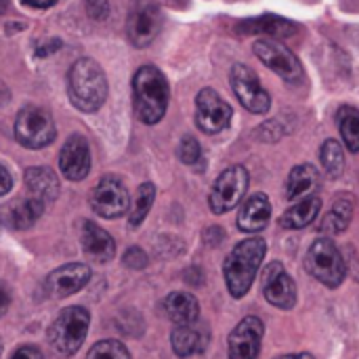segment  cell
<instances>
[{"label":"cell","instance_id":"6da1fadb","mask_svg":"<svg viewBox=\"0 0 359 359\" xmlns=\"http://www.w3.org/2000/svg\"><path fill=\"white\" fill-rule=\"evenodd\" d=\"M170 88L166 76L154 67L143 65L133 76V109L139 122L158 124L168 109Z\"/></svg>","mask_w":359,"mask_h":359},{"label":"cell","instance_id":"7a4b0ae2","mask_svg":"<svg viewBox=\"0 0 359 359\" xmlns=\"http://www.w3.org/2000/svg\"><path fill=\"white\" fill-rule=\"evenodd\" d=\"M265 255L267 244L261 238H248L233 246L223 265L225 284L233 299H242L244 294H248Z\"/></svg>","mask_w":359,"mask_h":359},{"label":"cell","instance_id":"3957f363","mask_svg":"<svg viewBox=\"0 0 359 359\" xmlns=\"http://www.w3.org/2000/svg\"><path fill=\"white\" fill-rule=\"evenodd\" d=\"M67 93L80 111H97L107 99V78L95 59H78L67 74Z\"/></svg>","mask_w":359,"mask_h":359},{"label":"cell","instance_id":"277c9868","mask_svg":"<svg viewBox=\"0 0 359 359\" xmlns=\"http://www.w3.org/2000/svg\"><path fill=\"white\" fill-rule=\"evenodd\" d=\"M90 326V313L84 307H67L48 328V343L59 355H74L84 345Z\"/></svg>","mask_w":359,"mask_h":359},{"label":"cell","instance_id":"5b68a950","mask_svg":"<svg viewBox=\"0 0 359 359\" xmlns=\"http://www.w3.org/2000/svg\"><path fill=\"white\" fill-rule=\"evenodd\" d=\"M305 265L307 271L328 288H339L347 273L345 259L330 238H318L311 244V248L307 250Z\"/></svg>","mask_w":359,"mask_h":359},{"label":"cell","instance_id":"8992f818","mask_svg":"<svg viewBox=\"0 0 359 359\" xmlns=\"http://www.w3.org/2000/svg\"><path fill=\"white\" fill-rule=\"evenodd\" d=\"M15 139L27 149H42L55 141L57 128L53 116L44 107L27 105L15 118Z\"/></svg>","mask_w":359,"mask_h":359},{"label":"cell","instance_id":"52a82bcc","mask_svg":"<svg viewBox=\"0 0 359 359\" xmlns=\"http://www.w3.org/2000/svg\"><path fill=\"white\" fill-rule=\"evenodd\" d=\"M248 181H250V177L244 166H231V168L223 170L219 175V179L215 181L210 196H208L210 210L215 215H225V212L233 210L244 200Z\"/></svg>","mask_w":359,"mask_h":359},{"label":"cell","instance_id":"ba28073f","mask_svg":"<svg viewBox=\"0 0 359 359\" xmlns=\"http://www.w3.org/2000/svg\"><path fill=\"white\" fill-rule=\"evenodd\" d=\"M255 55L261 59L265 67H269L273 74H278L282 80L297 84L303 80V65L301 61L280 42L273 38H261L252 44Z\"/></svg>","mask_w":359,"mask_h":359},{"label":"cell","instance_id":"9c48e42d","mask_svg":"<svg viewBox=\"0 0 359 359\" xmlns=\"http://www.w3.org/2000/svg\"><path fill=\"white\" fill-rule=\"evenodd\" d=\"M231 88L238 97V101L252 114H267L271 107L269 93L261 86L259 76L244 63H236L229 74Z\"/></svg>","mask_w":359,"mask_h":359},{"label":"cell","instance_id":"30bf717a","mask_svg":"<svg viewBox=\"0 0 359 359\" xmlns=\"http://www.w3.org/2000/svg\"><path fill=\"white\" fill-rule=\"evenodd\" d=\"M231 105L215 90L202 88L196 97V124L206 135L223 133L231 122Z\"/></svg>","mask_w":359,"mask_h":359},{"label":"cell","instance_id":"8fae6325","mask_svg":"<svg viewBox=\"0 0 359 359\" xmlns=\"http://www.w3.org/2000/svg\"><path fill=\"white\" fill-rule=\"evenodd\" d=\"M90 208L103 219H118L128 212L130 196L116 177H103L90 191Z\"/></svg>","mask_w":359,"mask_h":359},{"label":"cell","instance_id":"7c38bea8","mask_svg":"<svg viewBox=\"0 0 359 359\" xmlns=\"http://www.w3.org/2000/svg\"><path fill=\"white\" fill-rule=\"evenodd\" d=\"M261 292L269 305L278 309H292L297 305V284L288 276L282 263H269L261 273Z\"/></svg>","mask_w":359,"mask_h":359},{"label":"cell","instance_id":"4fadbf2b","mask_svg":"<svg viewBox=\"0 0 359 359\" xmlns=\"http://www.w3.org/2000/svg\"><path fill=\"white\" fill-rule=\"evenodd\" d=\"M162 21L164 19H162V11L158 8V4H154V2L139 4L126 21L128 40L139 48L149 46L158 38V34L162 29Z\"/></svg>","mask_w":359,"mask_h":359},{"label":"cell","instance_id":"5bb4252c","mask_svg":"<svg viewBox=\"0 0 359 359\" xmlns=\"http://www.w3.org/2000/svg\"><path fill=\"white\" fill-rule=\"evenodd\" d=\"M265 326L259 318L248 316L244 318L229 334L227 351L229 359H257L261 353Z\"/></svg>","mask_w":359,"mask_h":359},{"label":"cell","instance_id":"9a60e30c","mask_svg":"<svg viewBox=\"0 0 359 359\" xmlns=\"http://www.w3.org/2000/svg\"><path fill=\"white\" fill-rule=\"evenodd\" d=\"M90 280V267L84 263H69L61 265L48 273L44 288L53 299H65L80 292Z\"/></svg>","mask_w":359,"mask_h":359},{"label":"cell","instance_id":"2e32d148","mask_svg":"<svg viewBox=\"0 0 359 359\" xmlns=\"http://www.w3.org/2000/svg\"><path fill=\"white\" fill-rule=\"evenodd\" d=\"M61 175L69 181H82L90 170V151L82 135H72L59 156Z\"/></svg>","mask_w":359,"mask_h":359},{"label":"cell","instance_id":"e0dca14e","mask_svg":"<svg viewBox=\"0 0 359 359\" xmlns=\"http://www.w3.org/2000/svg\"><path fill=\"white\" fill-rule=\"evenodd\" d=\"M172 351L179 358H191L204 353V349L210 343V332L204 324L191 322V324H179L170 334Z\"/></svg>","mask_w":359,"mask_h":359},{"label":"cell","instance_id":"ac0fdd59","mask_svg":"<svg viewBox=\"0 0 359 359\" xmlns=\"http://www.w3.org/2000/svg\"><path fill=\"white\" fill-rule=\"evenodd\" d=\"M44 202H40L38 198H23V200H15L8 202L6 206L0 208V221L11 227V229H29L44 212Z\"/></svg>","mask_w":359,"mask_h":359},{"label":"cell","instance_id":"d6986e66","mask_svg":"<svg viewBox=\"0 0 359 359\" xmlns=\"http://www.w3.org/2000/svg\"><path fill=\"white\" fill-rule=\"evenodd\" d=\"M82 250L90 261L107 263L116 257V242L97 223L84 221V225H82Z\"/></svg>","mask_w":359,"mask_h":359},{"label":"cell","instance_id":"ffe728a7","mask_svg":"<svg viewBox=\"0 0 359 359\" xmlns=\"http://www.w3.org/2000/svg\"><path fill=\"white\" fill-rule=\"evenodd\" d=\"M271 221V202L265 194H252L240 208L238 227L246 233L263 231Z\"/></svg>","mask_w":359,"mask_h":359},{"label":"cell","instance_id":"44dd1931","mask_svg":"<svg viewBox=\"0 0 359 359\" xmlns=\"http://www.w3.org/2000/svg\"><path fill=\"white\" fill-rule=\"evenodd\" d=\"M238 32L240 34H263L273 40L276 38L282 40L297 32V23H292L290 19L280 17V15H263V17H252V19L238 23Z\"/></svg>","mask_w":359,"mask_h":359},{"label":"cell","instance_id":"7402d4cb","mask_svg":"<svg viewBox=\"0 0 359 359\" xmlns=\"http://www.w3.org/2000/svg\"><path fill=\"white\" fill-rule=\"evenodd\" d=\"M318 189H320V172L313 164H299L290 170L286 181V198L290 202H299L309 196H316Z\"/></svg>","mask_w":359,"mask_h":359},{"label":"cell","instance_id":"603a6c76","mask_svg":"<svg viewBox=\"0 0 359 359\" xmlns=\"http://www.w3.org/2000/svg\"><path fill=\"white\" fill-rule=\"evenodd\" d=\"M25 187H27L32 198H38L44 204L55 202L57 196H59V179L46 166L27 168L25 170Z\"/></svg>","mask_w":359,"mask_h":359},{"label":"cell","instance_id":"cb8c5ba5","mask_svg":"<svg viewBox=\"0 0 359 359\" xmlns=\"http://www.w3.org/2000/svg\"><path fill=\"white\" fill-rule=\"evenodd\" d=\"M322 210V200L318 196H309L305 200L294 202L282 217H280V227L284 229H305L309 227Z\"/></svg>","mask_w":359,"mask_h":359},{"label":"cell","instance_id":"d4e9b609","mask_svg":"<svg viewBox=\"0 0 359 359\" xmlns=\"http://www.w3.org/2000/svg\"><path fill=\"white\" fill-rule=\"evenodd\" d=\"M164 311L170 322L179 324H191L198 322L200 316V303L194 294L187 292H172L164 299Z\"/></svg>","mask_w":359,"mask_h":359},{"label":"cell","instance_id":"484cf974","mask_svg":"<svg viewBox=\"0 0 359 359\" xmlns=\"http://www.w3.org/2000/svg\"><path fill=\"white\" fill-rule=\"evenodd\" d=\"M353 210H355V202L351 196H339L332 204V208L328 210L326 219L322 221V231L326 236H339L343 233L351 219H353Z\"/></svg>","mask_w":359,"mask_h":359},{"label":"cell","instance_id":"4316f807","mask_svg":"<svg viewBox=\"0 0 359 359\" xmlns=\"http://www.w3.org/2000/svg\"><path fill=\"white\" fill-rule=\"evenodd\" d=\"M339 133L345 141V147L353 154L359 151V109L353 105H345L337 114Z\"/></svg>","mask_w":359,"mask_h":359},{"label":"cell","instance_id":"83f0119b","mask_svg":"<svg viewBox=\"0 0 359 359\" xmlns=\"http://www.w3.org/2000/svg\"><path fill=\"white\" fill-rule=\"evenodd\" d=\"M320 160H322V166L328 172V177L337 179V177L343 175V170H345V149H343V145L339 141H334V139L324 141L322 151H320Z\"/></svg>","mask_w":359,"mask_h":359},{"label":"cell","instance_id":"f1b7e54d","mask_svg":"<svg viewBox=\"0 0 359 359\" xmlns=\"http://www.w3.org/2000/svg\"><path fill=\"white\" fill-rule=\"evenodd\" d=\"M154 200H156V187L151 183L139 185L137 196H135V206H133L130 217H128V225L130 227H139L145 221V217L149 215V210L154 206Z\"/></svg>","mask_w":359,"mask_h":359},{"label":"cell","instance_id":"f546056e","mask_svg":"<svg viewBox=\"0 0 359 359\" xmlns=\"http://www.w3.org/2000/svg\"><path fill=\"white\" fill-rule=\"evenodd\" d=\"M86 359H130V353L120 341H101L90 347Z\"/></svg>","mask_w":359,"mask_h":359},{"label":"cell","instance_id":"4dcf8cb0","mask_svg":"<svg viewBox=\"0 0 359 359\" xmlns=\"http://www.w3.org/2000/svg\"><path fill=\"white\" fill-rule=\"evenodd\" d=\"M179 160L187 166H196L202 160V147L194 137H183L179 143Z\"/></svg>","mask_w":359,"mask_h":359},{"label":"cell","instance_id":"1f68e13d","mask_svg":"<svg viewBox=\"0 0 359 359\" xmlns=\"http://www.w3.org/2000/svg\"><path fill=\"white\" fill-rule=\"evenodd\" d=\"M122 261H124V265L128 269H143V267H147V255L141 248H137V246L135 248H128L124 252Z\"/></svg>","mask_w":359,"mask_h":359},{"label":"cell","instance_id":"d6a6232c","mask_svg":"<svg viewBox=\"0 0 359 359\" xmlns=\"http://www.w3.org/2000/svg\"><path fill=\"white\" fill-rule=\"evenodd\" d=\"M88 17L95 21H105L109 17V2L107 0H84Z\"/></svg>","mask_w":359,"mask_h":359},{"label":"cell","instance_id":"836d02e7","mask_svg":"<svg viewBox=\"0 0 359 359\" xmlns=\"http://www.w3.org/2000/svg\"><path fill=\"white\" fill-rule=\"evenodd\" d=\"M11 359H44V355H42L40 349H36L32 345H25V347H19Z\"/></svg>","mask_w":359,"mask_h":359},{"label":"cell","instance_id":"e575fe53","mask_svg":"<svg viewBox=\"0 0 359 359\" xmlns=\"http://www.w3.org/2000/svg\"><path fill=\"white\" fill-rule=\"evenodd\" d=\"M61 46V40H57V38H53V40H48V42H44V44H38L36 46V55L38 57H46V55H53L57 48Z\"/></svg>","mask_w":359,"mask_h":359},{"label":"cell","instance_id":"d590c367","mask_svg":"<svg viewBox=\"0 0 359 359\" xmlns=\"http://www.w3.org/2000/svg\"><path fill=\"white\" fill-rule=\"evenodd\" d=\"M11 187H13V177H11V172L0 164V196L8 194Z\"/></svg>","mask_w":359,"mask_h":359},{"label":"cell","instance_id":"8d00e7d4","mask_svg":"<svg viewBox=\"0 0 359 359\" xmlns=\"http://www.w3.org/2000/svg\"><path fill=\"white\" fill-rule=\"evenodd\" d=\"M8 307H11V292H8V288L0 282V318L8 311Z\"/></svg>","mask_w":359,"mask_h":359},{"label":"cell","instance_id":"74e56055","mask_svg":"<svg viewBox=\"0 0 359 359\" xmlns=\"http://www.w3.org/2000/svg\"><path fill=\"white\" fill-rule=\"evenodd\" d=\"M57 0H23V4H27V6H34V8H48V6H53Z\"/></svg>","mask_w":359,"mask_h":359},{"label":"cell","instance_id":"f35d334b","mask_svg":"<svg viewBox=\"0 0 359 359\" xmlns=\"http://www.w3.org/2000/svg\"><path fill=\"white\" fill-rule=\"evenodd\" d=\"M276 359H316L311 353H290V355H282V358Z\"/></svg>","mask_w":359,"mask_h":359},{"label":"cell","instance_id":"ab89813d","mask_svg":"<svg viewBox=\"0 0 359 359\" xmlns=\"http://www.w3.org/2000/svg\"><path fill=\"white\" fill-rule=\"evenodd\" d=\"M6 97H8V95H6V93H4V90H0V105H2V103H4V99H6Z\"/></svg>","mask_w":359,"mask_h":359},{"label":"cell","instance_id":"60d3db41","mask_svg":"<svg viewBox=\"0 0 359 359\" xmlns=\"http://www.w3.org/2000/svg\"><path fill=\"white\" fill-rule=\"evenodd\" d=\"M4 8V0H0V11Z\"/></svg>","mask_w":359,"mask_h":359},{"label":"cell","instance_id":"b9f144b4","mask_svg":"<svg viewBox=\"0 0 359 359\" xmlns=\"http://www.w3.org/2000/svg\"><path fill=\"white\" fill-rule=\"evenodd\" d=\"M0 355H2V347H0Z\"/></svg>","mask_w":359,"mask_h":359}]
</instances>
